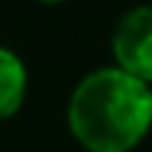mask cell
Wrapping results in <instances>:
<instances>
[{"label": "cell", "mask_w": 152, "mask_h": 152, "mask_svg": "<svg viewBox=\"0 0 152 152\" xmlns=\"http://www.w3.org/2000/svg\"><path fill=\"white\" fill-rule=\"evenodd\" d=\"M66 119L87 152H131L152 131V87L116 66L93 69L72 90Z\"/></svg>", "instance_id": "1"}, {"label": "cell", "mask_w": 152, "mask_h": 152, "mask_svg": "<svg viewBox=\"0 0 152 152\" xmlns=\"http://www.w3.org/2000/svg\"><path fill=\"white\" fill-rule=\"evenodd\" d=\"M113 66L152 87V6L128 9L110 33Z\"/></svg>", "instance_id": "2"}, {"label": "cell", "mask_w": 152, "mask_h": 152, "mask_svg": "<svg viewBox=\"0 0 152 152\" xmlns=\"http://www.w3.org/2000/svg\"><path fill=\"white\" fill-rule=\"evenodd\" d=\"M27 84H30V78H27L24 60L12 48L0 45V122L12 119L21 110V104L27 99Z\"/></svg>", "instance_id": "3"}]
</instances>
